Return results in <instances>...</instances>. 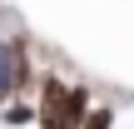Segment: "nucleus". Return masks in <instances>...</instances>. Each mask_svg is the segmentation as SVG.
Segmentation results:
<instances>
[{
  "mask_svg": "<svg viewBox=\"0 0 134 129\" xmlns=\"http://www.w3.org/2000/svg\"><path fill=\"white\" fill-rule=\"evenodd\" d=\"M80 129H114V114H109V109H90Z\"/></svg>",
  "mask_w": 134,
  "mask_h": 129,
  "instance_id": "7ed1b4c3",
  "label": "nucleus"
},
{
  "mask_svg": "<svg viewBox=\"0 0 134 129\" xmlns=\"http://www.w3.org/2000/svg\"><path fill=\"white\" fill-rule=\"evenodd\" d=\"M90 114V89L85 85H65V80H40V129H80Z\"/></svg>",
  "mask_w": 134,
  "mask_h": 129,
  "instance_id": "f257e3e1",
  "label": "nucleus"
},
{
  "mask_svg": "<svg viewBox=\"0 0 134 129\" xmlns=\"http://www.w3.org/2000/svg\"><path fill=\"white\" fill-rule=\"evenodd\" d=\"M20 89H30V50L25 40H0V104Z\"/></svg>",
  "mask_w": 134,
  "mask_h": 129,
  "instance_id": "f03ea898",
  "label": "nucleus"
},
{
  "mask_svg": "<svg viewBox=\"0 0 134 129\" xmlns=\"http://www.w3.org/2000/svg\"><path fill=\"white\" fill-rule=\"evenodd\" d=\"M5 119H10V124H30L35 109H30V104H5Z\"/></svg>",
  "mask_w": 134,
  "mask_h": 129,
  "instance_id": "20e7f679",
  "label": "nucleus"
}]
</instances>
